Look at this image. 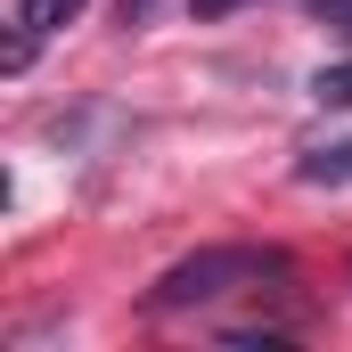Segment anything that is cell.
<instances>
[{"label":"cell","mask_w":352,"mask_h":352,"mask_svg":"<svg viewBox=\"0 0 352 352\" xmlns=\"http://www.w3.org/2000/svg\"><path fill=\"white\" fill-rule=\"evenodd\" d=\"M263 278H287V254H270V246H205V254H188L173 263L156 287H148V311H205V303H221V295H238V287H263Z\"/></svg>","instance_id":"1"},{"label":"cell","mask_w":352,"mask_h":352,"mask_svg":"<svg viewBox=\"0 0 352 352\" xmlns=\"http://www.w3.org/2000/svg\"><path fill=\"white\" fill-rule=\"evenodd\" d=\"M295 180L303 188H352V140H328V148L295 156Z\"/></svg>","instance_id":"2"},{"label":"cell","mask_w":352,"mask_h":352,"mask_svg":"<svg viewBox=\"0 0 352 352\" xmlns=\"http://www.w3.org/2000/svg\"><path fill=\"white\" fill-rule=\"evenodd\" d=\"M311 98H320V107H352V58L320 66V74H311Z\"/></svg>","instance_id":"4"},{"label":"cell","mask_w":352,"mask_h":352,"mask_svg":"<svg viewBox=\"0 0 352 352\" xmlns=\"http://www.w3.org/2000/svg\"><path fill=\"white\" fill-rule=\"evenodd\" d=\"M197 16H230V8H246V0H188Z\"/></svg>","instance_id":"5"},{"label":"cell","mask_w":352,"mask_h":352,"mask_svg":"<svg viewBox=\"0 0 352 352\" xmlns=\"http://www.w3.org/2000/svg\"><path fill=\"white\" fill-rule=\"evenodd\" d=\"M66 16H82V0H25V8H16V25H25V33H58Z\"/></svg>","instance_id":"3"}]
</instances>
